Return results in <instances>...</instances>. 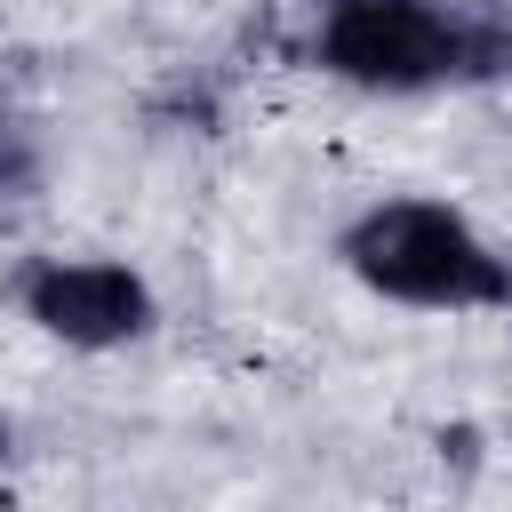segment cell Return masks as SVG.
<instances>
[{
  "label": "cell",
  "instance_id": "2",
  "mask_svg": "<svg viewBox=\"0 0 512 512\" xmlns=\"http://www.w3.org/2000/svg\"><path fill=\"white\" fill-rule=\"evenodd\" d=\"M336 256L360 288L416 312H512V256L448 200H376L344 224Z\"/></svg>",
  "mask_w": 512,
  "mask_h": 512
},
{
  "label": "cell",
  "instance_id": "4",
  "mask_svg": "<svg viewBox=\"0 0 512 512\" xmlns=\"http://www.w3.org/2000/svg\"><path fill=\"white\" fill-rule=\"evenodd\" d=\"M32 176H40V160H32V128L0 104V200H24Z\"/></svg>",
  "mask_w": 512,
  "mask_h": 512
},
{
  "label": "cell",
  "instance_id": "5",
  "mask_svg": "<svg viewBox=\"0 0 512 512\" xmlns=\"http://www.w3.org/2000/svg\"><path fill=\"white\" fill-rule=\"evenodd\" d=\"M8 440H16V432H8V416H0V464H8Z\"/></svg>",
  "mask_w": 512,
  "mask_h": 512
},
{
  "label": "cell",
  "instance_id": "1",
  "mask_svg": "<svg viewBox=\"0 0 512 512\" xmlns=\"http://www.w3.org/2000/svg\"><path fill=\"white\" fill-rule=\"evenodd\" d=\"M312 64L368 96L512 80V8L480 0H312Z\"/></svg>",
  "mask_w": 512,
  "mask_h": 512
},
{
  "label": "cell",
  "instance_id": "3",
  "mask_svg": "<svg viewBox=\"0 0 512 512\" xmlns=\"http://www.w3.org/2000/svg\"><path fill=\"white\" fill-rule=\"evenodd\" d=\"M16 304H24L32 328H48L56 344H80V352L136 344L160 320L152 280L128 272L120 256H32L16 272Z\"/></svg>",
  "mask_w": 512,
  "mask_h": 512
}]
</instances>
